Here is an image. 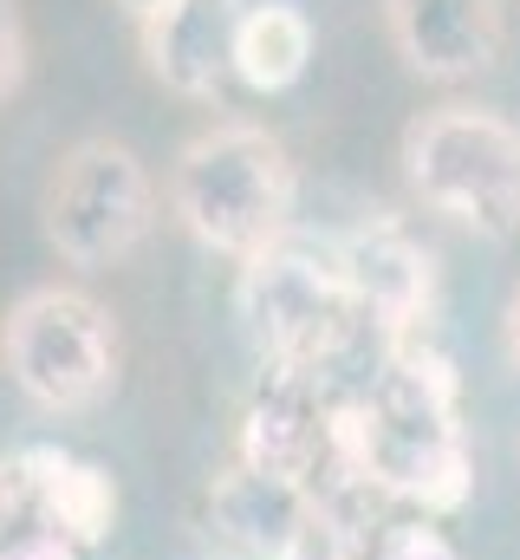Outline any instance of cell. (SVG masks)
<instances>
[{
  "label": "cell",
  "instance_id": "obj_1",
  "mask_svg": "<svg viewBox=\"0 0 520 560\" xmlns=\"http://www.w3.org/2000/svg\"><path fill=\"white\" fill-rule=\"evenodd\" d=\"M326 476L397 495V502H416L423 515H456L475 489L456 365L423 339H410L403 352H385V378L365 398L332 411Z\"/></svg>",
  "mask_w": 520,
  "mask_h": 560
},
{
  "label": "cell",
  "instance_id": "obj_2",
  "mask_svg": "<svg viewBox=\"0 0 520 560\" xmlns=\"http://www.w3.org/2000/svg\"><path fill=\"white\" fill-rule=\"evenodd\" d=\"M293 202H299V176H293L286 143L248 118L209 125L202 138L182 143V156L169 170L176 222L209 255H228V261H255L273 242H286Z\"/></svg>",
  "mask_w": 520,
  "mask_h": 560
},
{
  "label": "cell",
  "instance_id": "obj_3",
  "mask_svg": "<svg viewBox=\"0 0 520 560\" xmlns=\"http://www.w3.org/2000/svg\"><path fill=\"white\" fill-rule=\"evenodd\" d=\"M403 176L423 209L488 242L520 235V125L482 105H436L403 131Z\"/></svg>",
  "mask_w": 520,
  "mask_h": 560
},
{
  "label": "cell",
  "instance_id": "obj_4",
  "mask_svg": "<svg viewBox=\"0 0 520 560\" xmlns=\"http://www.w3.org/2000/svg\"><path fill=\"white\" fill-rule=\"evenodd\" d=\"M235 313H241V332L267 372H326V359L358 326L352 287L339 268V242L312 248V242L286 235L267 255L241 261Z\"/></svg>",
  "mask_w": 520,
  "mask_h": 560
},
{
  "label": "cell",
  "instance_id": "obj_5",
  "mask_svg": "<svg viewBox=\"0 0 520 560\" xmlns=\"http://www.w3.org/2000/svg\"><path fill=\"white\" fill-rule=\"evenodd\" d=\"M0 365L26 405L72 418L92 411L118 378V326L79 287H33L0 326Z\"/></svg>",
  "mask_w": 520,
  "mask_h": 560
},
{
  "label": "cell",
  "instance_id": "obj_6",
  "mask_svg": "<svg viewBox=\"0 0 520 560\" xmlns=\"http://www.w3.org/2000/svg\"><path fill=\"white\" fill-rule=\"evenodd\" d=\"M150 222H156V189L137 150L111 138H85L59 156L46 183V242L59 261L85 275L118 268L143 248Z\"/></svg>",
  "mask_w": 520,
  "mask_h": 560
},
{
  "label": "cell",
  "instance_id": "obj_7",
  "mask_svg": "<svg viewBox=\"0 0 520 560\" xmlns=\"http://www.w3.org/2000/svg\"><path fill=\"white\" fill-rule=\"evenodd\" d=\"M339 268H345V287H352L358 326H371L385 352H403L410 339H423V319L436 306V255L397 215L358 222L339 242Z\"/></svg>",
  "mask_w": 520,
  "mask_h": 560
},
{
  "label": "cell",
  "instance_id": "obj_8",
  "mask_svg": "<svg viewBox=\"0 0 520 560\" xmlns=\"http://www.w3.org/2000/svg\"><path fill=\"white\" fill-rule=\"evenodd\" d=\"M385 33L416 79L456 85L501 59L508 7L501 0H385Z\"/></svg>",
  "mask_w": 520,
  "mask_h": 560
},
{
  "label": "cell",
  "instance_id": "obj_9",
  "mask_svg": "<svg viewBox=\"0 0 520 560\" xmlns=\"http://www.w3.org/2000/svg\"><path fill=\"white\" fill-rule=\"evenodd\" d=\"M332 411L339 405L319 398V372H273L241 423V463L312 489L332 463Z\"/></svg>",
  "mask_w": 520,
  "mask_h": 560
},
{
  "label": "cell",
  "instance_id": "obj_10",
  "mask_svg": "<svg viewBox=\"0 0 520 560\" xmlns=\"http://www.w3.org/2000/svg\"><path fill=\"white\" fill-rule=\"evenodd\" d=\"M241 0H169L163 13L143 20V59L176 98H222L235 79V33H241Z\"/></svg>",
  "mask_w": 520,
  "mask_h": 560
},
{
  "label": "cell",
  "instance_id": "obj_11",
  "mask_svg": "<svg viewBox=\"0 0 520 560\" xmlns=\"http://www.w3.org/2000/svg\"><path fill=\"white\" fill-rule=\"evenodd\" d=\"M20 476H26L33 515L52 522L59 535H72L79 548H98V541L118 528V482H111L98 463H79V456L39 443V450L20 456Z\"/></svg>",
  "mask_w": 520,
  "mask_h": 560
},
{
  "label": "cell",
  "instance_id": "obj_12",
  "mask_svg": "<svg viewBox=\"0 0 520 560\" xmlns=\"http://www.w3.org/2000/svg\"><path fill=\"white\" fill-rule=\"evenodd\" d=\"M312 59V20L293 7V0H260L241 13V33H235V79L248 92H286L299 85Z\"/></svg>",
  "mask_w": 520,
  "mask_h": 560
},
{
  "label": "cell",
  "instance_id": "obj_13",
  "mask_svg": "<svg viewBox=\"0 0 520 560\" xmlns=\"http://www.w3.org/2000/svg\"><path fill=\"white\" fill-rule=\"evenodd\" d=\"M371 560H462L456 555V541L429 522V515H416V522H390L371 535Z\"/></svg>",
  "mask_w": 520,
  "mask_h": 560
},
{
  "label": "cell",
  "instance_id": "obj_14",
  "mask_svg": "<svg viewBox=\"0 0 520 560\" xmlns=\"http://www.w3.org/2000/svg\"><path fill=\"white\" fill-rule=\"evenodd\" d=\"M0 560H79V541L33 515V522H20V528L0 541Z\"/></svg>",
  "mask_w": 520,
  "mask_h": 560
},
{
  "label": "cell",
  "instance_id": "obj_15",
  "mask_svg": "<svg viewBox=\"0 0 520 560\" xmlns=\"http://www.w3.org/2000/svg\"><path fill=\"white\" fill-rule=\"evenodd\" d=\"M26 79V26H20V7L0 0V98H13Z\"/></svg>",
  "mask_w": 520,
  "mask_h": 560
},
{
  "label": "cell",
  "instance_id": "obj_16",
  "mask_svg": "<svg viewBox=\"0 0 520 560\" xmlns=\"http://www.w3.org/2000/svg\"><path fill=\"white\" fill-rule=\"evenodd\" d=\"M508 359H515V372H520V287H515V300H508Z\"/></svg>",
  "mask_w": 520,
  "mask_h": 560
},
{
  "label": "cell",
  "instance_id": "obj_17",
  "mask_svg": "<svg viewBox=\"0 0 520 560\" xmlns=\"http://www.w3.org/2000/svg\"><path fill=\"white\" fill-rule=\"evenodd\" d=\"M118 7H125L130 20H137V26H143V20H150V13H163V7H169V0H118Z\"/></svg>",
  "mask_w": 520,
  "mask_h": 560
}]
</instances>
